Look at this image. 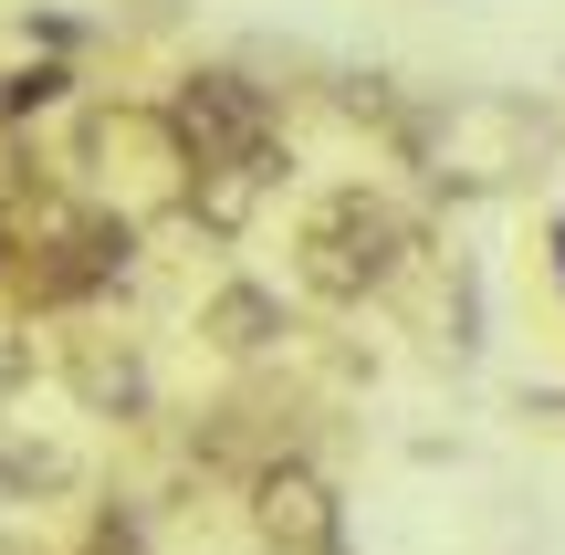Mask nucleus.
Returning a JSON list of instances; mask_svg holds the SVG:
<instances>
[{
  "mask_svg": "<svg viewBox=\"0 0 565 555\" xmlns=\"http://www.w3.org/2000/svg\"><path fill=\"white\" fill-rule=\"evenodd\" d=\"M419 221H408L387 189H366V179H345V189H324L315 210H303V231H294V284L315 293V305H398L408 293V273H419Z\"/></svg>",
  "mask_w": 565,
  "mask_h": 555,
  "instance_id": "obj_1",
  "label": "nucleus"
},
{
  "mask_svg": "<svg viewBox=\"0 0 565 555\" xmlns=\"http://www.w3.org/2000/svg\"><path fill=\"white\" fill-rule=\"evenodd\" d=\"M168 137H179L189 168H252V179H294V137H282V105L273 84H252L242 63H189L179 84L158 95Z\"/></svg>",
  "mask_w": 565,
  "mask_h": 555,
  "instance_id": "obj_2",
  "label": "nucleus"
},
{
  "mask_svg": "<svg viewBox=\"0 0 565 555\" xmlns=\"http://www.w3.org/2000/svg\"><path fill=\"white\" fill-rule=\"evenodd\" d=\"M53 377H63V398H74L84 419H116V430H137V419L158 409L147 335L105 325V314H63V325H53Z\"/></svg>",
  "mask_w": 565,
  "mask_h": 555,
  "instance_id": "obj_3",
  "label": "nucleus"
},
{
  "mask_svg": "<svg viewBox=\"0 0 565 555\" xmlns=\"http://www.w3.org/2000/svg\"><path fill=\"white\" fill-rule=\"evenodd\" d=\"M242 514H252V545L263 555H356L345 535V493L315 451H282L242 482Z\"/></svg>",
  "mask_w": 565,
  "mask_h": 555,
  "instance_id": "obj_4",
  "label": "nucleus"
},
{
  "mask_svg": "<svg viewBox=\"0 0 565 555\" xmlns=\"http://www.w3.org/2000/svg\"><path fill=\"white\" fill-rule=\"evenodd\" d=\"M282 335H294V305H282L273 284H252V273H231V284H210V293H200V346H221L231 367L273 356Z\"/></svg>",
  "mask_w": 565,
  "mask_h": 555,
  "instance_id": "obj_5",
  "label": "nucleus"
},
{
  "mask_svg": "<svg viewBox=\"0 0 565 555\" xmlns=\"http://www.w3.org/2000/svg\"><path fill=\"white\" fill-rule=\"evenodd\" d=\"M263 200H273V179H252V168H189V189H179V210L210 242H242V231L263 221Z\"/></svg>",
  "mask_w": 565,
  "mask_h": 555,
  "instance_id": "obj_6",
  "label": "nucleus"
},
{
  "mask_svg": "<svg viewBox=\"0 0 565 555\" xmlns=\"http://www.w3.org/2000/svg\"><path fill=\"white\" fill-rule=\"evenodd\" d=\"M74 63H53V53H32V63H0V126H42V116H63L74 105Z\"/></svg>",
  "mask_w": 565,
  "mask_h": 555,
  "instance_id": "obj_7",
  "label": "nucleus"
},
{
  "mask_svg": "<svg viewBox=\"0 0 565 555\" xmlns=\"http://www.w3.org/2000/svg\"><path fill=\"white\" fill-rule=\"evenodd\" d=\"M84 555H147L137 503H95V514H84Z\"/></svg>",
  "mask_w": 565,
  "mask_h": 555,
  "instance_id": "obj_8",
  "label": "nucleus"
},
{
  "mask_svg": "<svg viewBox=\"0 0 565 555\" xmlns=\"http://www.w3.org/2000/svg\"><path fill=\"white\" fill-rule=\"evenodd\" d=\"M21 388H32V335L0 325V409H21Z\"/></svg>",
  "mask_w": 565,
  "mask_h": 555,
  "instance_id": "obj_9",
  "label": "nucleus"
},
{
  "mask_svg": "<svg viewBox=\"0 0 565 555\" xmlns=\"http://www.w3.org/2000/svg\"><path fill=\"white\" fill-rule=\"evenodd\" d=\"M545 252H555V284H565V210H545Z\"/></svg>",
  "mask_w": 565,
  "mask_h": 555,
  "instance_id": "obj_10",
  "label": "nucleus"
},
{
  "mask_svg": "<svg viewBox=\"0 0 565 555\" xmlns=\"http://www.w3.org/2000/svg\"><path fill=\"white\" fill-rule=\"evenodd\" d=\"M0 293H11V231H0Z\"/></svg>",
  "mask_w": 565,
  "mask_h": 555,
  "instance_id": "obj_11",
  "label": "nucleus"
}]
</instances>
